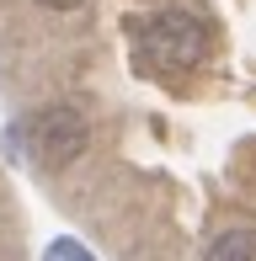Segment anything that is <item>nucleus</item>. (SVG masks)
Instances as JSON below:
<instances>
[{
  "label": "nucleus",
  "instance_id": "f03ea898",
  "mask_svg": "<svg viewBox=\"0 0 256 261\" xmlns=\"http://www.w3.org/2000/svg\"><path fill=\"white\" fill-rule=\"evenodd\" d=\"M27 144H32V155H38V165L64 171V165H75L80 155H86L91 123H86V112H80V107L54 101V107H43V112L27 123Z\"/></svg>",
  "mask_w": 256,
  "mask_h": 261
},
{
  "label": "nucleus",
  "instance_id": "f257e3e1",
  "mask_svg": "<svg viewBox=\"0 0 256 261\" xmlns=\"http://www.w3.org/2000/svg\"><path fill=\"white\" fill-rule=\"evenodd\" d=\"M139 48L160 69H192L197 59L208 54V27L192 11H155V16L139 27Z\"/></svg>",
  "mask_w": 256,
  "mask_h": 261
},
{
  "label": "nucleus",
  "instance_id": "39448f33",
  "mask_svg": "<svg viewBox=\"0 0 256 261\" xmlns=\"http://www.w3.org/2000/svg\"><path fill=\"white\" fill-rule=\"evenodd\" d=\"M38 6H48V11H75V6H86V0H38Z\"/></svg>",
  "mask_w": 256,
  "mask_h": 261
},
{
  "label": "nucleus",
  "instance_id": "20e7f679",
  "mask_svg": "<svg viewBox=\"0 0 256 261\" xmlns=\"http://www.w3.org/2000/svg\"><path fill=\"white\" fill-rule=\"evenodd\" d=\"M43 261H96V256H91L80 240H54L48 251H43Z\"/></svg>",
  "mask_w": 256,
  "mask_h": 261
},
{
  "label": "nucleus",
  "instance_id": "7ed1b4c3",
  "mask_svg": "<svg viewBox=\"0 0 256 261\" xmlns=\"http://www.w3.org/2000/svg\"><path fill=\"white\" fill-rule=\"evenodd\" d=\"M203 261H256V229H224V234H214V245L203 251Z\"/></svg>",
  "mask_w": 256,
  "mask_h": 261
}]
</instances>
